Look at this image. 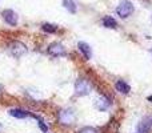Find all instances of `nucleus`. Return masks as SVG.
Listing matches in <instances>:
<instances>
[{
  "instance_id": "nucleus-12",
  "label": "nucleus",
  "mask_w": 152,
  "mask_h": 133,
  "mask_svg": "<svg viewBox=\"0 0 152 133\" xmlns=\"http://www.w3.org/2000/svg\"><path fill=\"white\" fill-rule=\"evenodd\" d=\"M102 23H103V25H104L105 28H110V29L118 28V21H116L112 16H104L103 20H102Z\"/></svg>"
},
{
  "instance_id": "nucleus-10",
  "label": "nucleus",
  "mask_w": 152,
  "mask_h": 133,
  "mask_svg": "<svg viewBox=\"0 0 152 133\" xmlns=\"http://www.w3.org/2000/svg\"><path fill=\"white\" fill-rule=\"evenodd\" d=\"M115 89L121 94H128L131 92V86L126 83L124 80H118L115 83Z\"/></svg>"
},
{
  "instance_id": "nucleus-7",
  "label": "nucleus",
  "mask_w": 152,
  "mask_h": 133,
  "mask_svg": "<svg viewBox=\"0 0 152 133\" xmlns=\"http://www.w3.org/2000/svg\"><path fill=\"white\" fill-rule=\"evenodd\" d=\"M1 16L4 19V21L11 27H15L18 25V21H19V17H18V13L12 9H4L1 12Z\"/></svg>"
},
{
  "instance_id": "nucleus-14",
  "label": "nucleus",
  "mask_w": 152,
  "mask_h": 133,
  "mask_svg": "<svg viewBox=\"0 0 152 133\" xmlns=\"http://www.w3.org/2000/svg\"><path fill=\"white\" fill-rule=\"evenodd\" d=\"M31 116L34 118H36V121H37V125H39V128H40V131H42L43 133H47L48 132V126H47V124L44 123V120H43L40 116H37V115H35V113H31Z\"/></svg>"
},
{
  "instance_id": "nucleus-15",
  "label": "nucleus",
  "mask_w": 152,
  "mask_h": 133,
  "mask_svg": "<svg viewBox=\"0 0 152 133\" xmlns=\"http://www.w3.org/2000/svg\"><path fill=\"white\" fill-rule=\"evenodd\" d=\"M42 29L44 32H47V33H56V32L59 31L58 25H55V24H51V23H44L42 25Z\"/></svg>"
},
{
  "instance_id": "nucleus-1",
  "label": "nucleus",
  "mask_w": 152,
  "mask_h": 133,
  "mask_svg": "<svg viewBox=\"0 0 152 133\" xmlns=\"http://www.w3.org/2000/svg\"><path fill=\"white\" fill-rule=\"evenodd\" d=\"M58 121L60 125L71 126L76 123V113L71 108H63L58 112Z\"/></svg>"
},
{
  "instance_id": "nucleus-3",
  "label": "nucleus",
  "mask_w": 152,
  "mask_h": 133,
  "mask_svg": "<svg viewBox=\"0 0 152 133\" xmlns=\"http://www.w3.org/2000/svg\"><path fill=\"white\" fill-rule=\"evenodd\" d=\"M92 88H94V86H92L91 81L87 80V78H84V77H80L75 81L74 89H75L76 96H80V97L87 96V94H89L92 92Z\"/></svg>"
},
{
  "instance_id": "nucleus-17",
  "label": "nucleus",
  "mask_w": 152,
  "mask_h": 133,
  "mask_svg": "<svg viewBox=\"0 0 152 133\" xmlns=\"http://www.w3.org/2000/svg\"><path fill=\"white\" fill-rule=\"evenodd\" d=\"M147 100H148V101H151V102H152V94H151V96H148V97H147Z\"/></svg>"
},
{
  "instance_id": "nucleus-13",
  "label": "nucleus",
  "mask_w": 152,
  "mask_h": 133,
  "mask_svg": "<svg viewBox=\"0 0 152 133\" xmlns=\"http://www.w3.org/2000/svg\"><path fill=\"white\" fill-rule=\"evenodd\" d=\"M63 5H64V8L71 13H76V11H77L76 3L74 1V0H63Z\"/></svg>"
},
{
  "instance_id": "nucleus-8",
  "label": "nucleus",
  "mask_w": 152,
  "mask_h": 133,
  "mask_svg": "<svg viewBox=\"0 0 152 133\" xmlns=\"http://www.w3.org/2000/svg\"><path fill=\"white\" fill-rule=\"evenodd\" d=\"M152 126V118H143L139 124H137V133H150Z\"/></svg>"
},
{
  "instance_id": "nucleus-9",
  "label": "nucleus",
  "mask_w": 152,
  "mask_h": 133,
  "mask_svg": "<svg viewBox=\"0 0 152 133\" xmlns=\"http://www.w3.org/2000/svg\"><path fill=\"white\" fill-rule=\"evenodd\" d=\"M77 48H79V51H80V53L83 55L84 60H89V59H91L92 51H91V47H89L87 43L79 41V43H77Z\"/></svg>"
},
{
  "instance_id": "nucleus-6",
  "label": "nucleus",
  "mask_w": 152,
  "mask_h": 133,
  "mask_svg": "<svg viewBox=\"0 0 152 133\" xmlns=\"http://www.w3.org/2000/svg\"><path fill=\"white\" fill-rule=\"evenodd\" d=\"M95 107H96V109L100 110V112H105V110H108L112 107V100L108 96L103 94V96H100L99 99L95 101Z\"/></svg>"
},
{
  "instance_id": "nucleus-18",
  "label": "nucleus",
  "mask_w": 152,
  "mask_h": 133,
  "mask_svg": "<svg viewBox=\"0 0 152 133\" xmlns=\"http://www.w3.org/2000/svg\"><path fill=\"white\" fill-rule=\"evenodd\" d=\"M1 94H3V86L0 85V96H1Z\"/></svg>"
},
{
  "instance_id": "nucleus-4",
  "label": "nucleus",
  "mask_w": 152,
  "mask_h": 133,
  "mask_svg": "<svg viewBox=\"0 0 152 133\" xmlns=\"http://www.w3.org/2000/svg\"><path fill=\"white\" fill-rule=\"evenodd\" d=\"M135 12V5L132 4L129 0H123L119 3V5L116 7V13L118 16H120L121 19H127Z\"/></svg>"
},
{
  "instance_id": "nucleus-2",
  "label": "nucleus",
  "mask_w": 152,
  "mask_h": 133,
  "mask_svg": "<svg viewBox=\"0 0 152 133\" xmlns=\"http://www.w3.org/2000/svg\"><path fill=\"white\" fill-rule=\"evenodd\" d=\"M8 52L11 53V56H13L15 59H20L28 52V48L24 43L19 41V40H12L8 43Z\"/></svg>"
},
{
  "instance_id": "nucleus-5",
  "label": "nucleus",
  "mask_w": 152,
  "mask_h": 133,
  "mask_svg": "<svg viewBox=\"0 0 152 133\" xmlns=\"http://www.w3.org/2000/svg\"><path fill=\"white\" fill-rule=\"evenodd\" d=\"M47 53L50 56H52V57H63V56H67V51L64 48V45L58 41H53L48 45Z\"/></svg>"
},
{
  "instance_id": "nucleus-16",
  "label": "nucleus",
  "mask_w": 152,
  "mask_h": 133,
  "mask_svg": "<svg viewBox=\"0 0 152 133\" xmlns=\"http://www.w3.org/2000/svg\"><path fill=\"white\" fill-rule=\"evenodd\" d=\"M77 133H99L96 128H92V126H83L81 129H79Z\"/></svg>"
},
{
  "instance_id": "nucleus-20",
  "label": "nucleus",
  "mask_w": 152,
  "mask_h": 133,
  "mask_svg": "<svg viewBox=\"0 0 152 133\" xmlns=\"http://www.w3.org/2000/svg\"><path fill=\"white\" fill-rule=\"evenodd\" d=\"M151 53H152V49H151Z\"/></svg>"
},
{
  "instance_id": "nucleus-19",
  "label": "nucleus",
  "mask_w": 152,
  "mask_h": 133,
  "mask_svg": "<svg viewBox=\"0 0 152 133\" xmlns=\"http://www.w3.org/2000/svg\"><path fill=\"white\" fill-rule=\"evenodd\" d=\"M1 131H3V124L0 123V133H1Z\"/></svg>"
},
{
  "instance_id": "nucleus-11",
  "label": "nucleus",
  "mask_w": 152,
  "mask_h": 133,
  "mask_svg": "<svg viewBox=\"0 0 152 133\" xmlns=\"http://www.w3.org/2000/svg\"><path fill=\"white\" fill-rule=\"evenodd\" d=\"M10 115L15 118H27L28 116H31V113L26 109H21V108H13L10 110Z\"/></svg>"
}]
</instances>
